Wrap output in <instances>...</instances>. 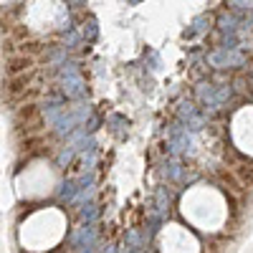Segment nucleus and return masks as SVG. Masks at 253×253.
Returning a JSON list of instances; mask_svg holds the SVG:
<instances>
[{"label": "nucleus", "mask_w": 253, "mask_h": 253, "mask_svg": "<svg viewBox=\"0 0 253 253\" xmlns=\"http://www.w3.org/2000/svg\"><path fill=\"white\" fill-rule=\"evenodd\" d=\"M8 76L13 79V76H20V74H28V71H33V58L31 56H23V53H15V56H10L8 58Z\"/></svg>", "instance_id": "nucleus-1"}, {"label": "nucleus", "mask_w": 253, "mask_h": 253, "mask_svg": "<svg viewBox=\"0 0 253 253\" xmlns=\"http://www.w3.org/2000/svg\"><path fill=\"white\" fill-rule=\"evenodd\" d=\"M31 81H33V71L20 74V76H13V79H8L5 91H8L10 96H15V94H26V91H31Z\"/></svg>", "instance_id": "nucleus-2"}, {"label": "nucleus", "mask_w": 253, "mask_h": 253, "mask_svg": "<svg viewBox=\"0 0 253 253\" xmlns=\"http://www.w3.org/2000/svg\"><path fill=\"white\" fill-rule=\"evenodd\" d=\"M218 177H220V180H223V185H228L230 190H241V182L233 177V172H225V170H220V172H218Z\"/></svg>", "instance_id": "nucleus-3"}]
</instances>
